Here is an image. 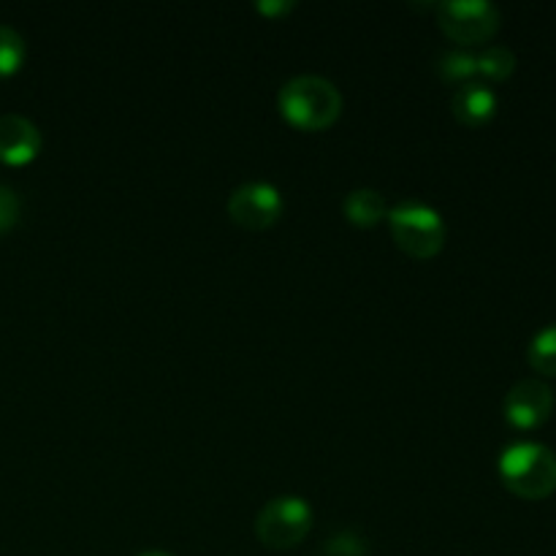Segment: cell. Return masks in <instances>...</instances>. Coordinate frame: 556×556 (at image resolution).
Wrapping results in <instances>:
<instances>
[{"mask_svg": "<svg viewBox=\"0 0 556 556\" xmlns=\"http://www.w3.org/2000/svg\"><path fill=\"white\" fill-rule=\"evenodd\" d=\"M554 391L543 380H519L503 402L505 421L519 432L541 429L554 413Z\"/></svg>", "mask_w": 556, "mask_h": 556, "instance_id": "7", "label": "cell"}, {"mask_svg": "<svg viewBox=\"0 0 556 556\" xmlns=\"http://www.w3.org/2000/svg\"><path fill=\"white\" fill-rule=\"evenodd\" d=\"M41 152V134L36 125L22 114L0 117V163L5 166H25L36 161Z\"/></svg>", "mask_w": 556, "mask_h": 556, "instance_id": "8", "label": "cell"}, {"mask_svg": "<svg viewBox=\"0 0 556 556\" xmlns=\"http://www.w3.org/2000/svg\"><path fill=\"white\" fill-rule=\"evenodd\" d=\"M438 25L451 41L462 47H478L497 36L503 14L486 0H443L434 5Z\"/></svg>", "mask_w": 556, "mask_h": 556, "instance_id": "5", "label": "cell"}, {"mask_svg": "<svg viewBox=\"0 0 556 556\" xmlns=\"http://www.w3.org/2000/svg\"><path fill=\"white\" fill-rule=\"evenodd\" d=\"M277 109L299 130H326L340 119L342 96L324 76H293L277 92Z\"/></svg>", "mask_w": 556, "mask_h": 556, "instance_id": "1", "label": "cell"}, {"mask_svg": "<svg viewBox=\"0 0 556 556\" xmlns=\"http://www.w3.org/2000/svg\"><path fill=\"white\" fill-rule=\"evenodd\" d=\"M25 38L9 25H0V79L3 76H14L16 71L25 65Z\"/></svg>", "mask_w": 556, "mask_h": 556, "instance_id": "14", "label": "cell"}, {"mask_svg": "<svg viewBox=\"0 0 556 556\" xmlns=\"http://www.w3.org/2000/svg\"><path fill=\"white\" fill-rule=\"evenodd\" d=\"M503 486L521 500H546L556 492V454L543 443H514L500 454Z\"/></svg>", "mask_w": 556, "mask_h": 556, "instance_id": "2", "label": "cell"}, {"mask_svg": "<svg viewBox=\"0 0 556 556\" xmlns=\"http://www.w3.org/2000/svg\"><path fill=\"white\" fill-rule=\"evenodd\" d=\"M389 228L396 248L416 261H429L445 248V223L434 206L402 201L389 212Z\"/></svg>", "mask_w": 556, "mask_h": 556, "instance_id": "3", "label": "cell"}, {"mask_svg": "<svg viewBox=\"0 0 556 556\" xmlns=\"http://www.w3.org/2000/svg\"><path fill=\"white\" fill-rule=\"evenodd\" d=\"M476 58H478V74H481L483 79L505 81L514 76L516 71L514 49L494 43V47H486L481 54H476Z\"/></svg>", "mask_w": 556, "mask_h": 556, "instance_id": "13", "label": "cell"}, {"mask_svg": "<svg viewBox=\"0 0 556 556\" xmlns=\"http://www.w3.org/2000/svg\"><path fill=\"white\" fill-rule=\"evenodd\" d=\"M22 204L20 195L9 188V185H0V233H9L11 228L20 223Z\"/></svg>", "mask_w": 556, "mask_h": 556, "instance_id": "15", "label": "cell"}, {"mask_svg": "<svg viewBox=\"0 0 556 556\" xmlns=\"http://www.w3.org/2000/svg\"><path fill=\"white\" fill-rule=\"evenodd\" d=\"M438 76L448 85H467L478 76V58L467 49H451L438 60Z\"/></svg>", "mask_w": 556, "mask_h": 556, "instance_id": "11", "label": "cell"}, {"mask_svg": "<svg viewBox=\"0 0 556 556\" xmlns=\"http://www.w3.org/2000/svg\"><path fill=\"white\" fill-rule=\"evenodd\" d=\"M497 92L483 81H467L451 96V114L465 128H483L497 117Z\"/></svg>", "mask_w": 556, "mask_h": 556, "instance_id": "9", "label": "cell"}, {"mask_svg": "<svg viewBox=\"0 0 556 556\" xmlns=\"http://www.w3.org/2000/svg\"><path fill=\"white\" fill-rule=\"evenodd\" d=\"M313 530V508L302 497H275L255 516V538L271 552L299 546Z\"/></svg>", "mask_w": 556, "mask_h": 556, "instance_id": "4", "label": "cell"}, {"mask_svg": "<svg viewBox=\"0 0 556 556\" xmlns=\"http://www.w3.org/2000/svg\"><path fill=\"white\" fill-rule=\"evenodd\" d=\"M139 556H172V554H166V552H144V554H139Z\"/></svg>", "mask_w": 556, "mask_h": 556, "instance_id": "17", "label": "cell"}, {"mask_svg": "<svg viewBox=\"0 0 556 556\" xmlns=\"http://www.w3.org/2000/svg\"><path fill=\"white\" fill-rule=\"evenodd\" d=\"M527 362L538 375L556 378V324L532 337L530 348H527Z\"/></svg>", "mask_w": 556, "mask_h": 556, "instance_id": "12", "label": "cell"}, {"mask_svg": "<svg viewBox=\"0 0 556 556\" xmlns=\"http://www.w3.org/2000/svg\"><path fill=\"white\" fill-rule=\"evenodd\" d=\"M228 217L248 231H266L282 217V193L269 182H244L228 195Z\"/></svg>", "mask_w": 556, "mask_h": 556, "instance_id": "6", "label": "cell"}, {"mask_svg": "<svg viewBox=\"0 0 556 556\" xmlns=\"http://www.w3.org/2000/svg\"><path fill=\"white\" fill-rule=\"evenodd\" d=\"M296 9V3H288V0H277V3H269V0H264V3H255V11H261V14L266 16H286L291 14V11Z\"/></svg>", "mask_w": 556, "mask_h": 556, "instance_id": "16", "label": "cell"}, {"mask_svg": "<svg viewBox=\"0 0 556 556\" xmlns=\"http://www.w3.org/2000/svg\"><path fill=\"white\" fill-rule=\"evenodd\" d=\"M342 212H345L348 220L358 228H372L378 223L389 220V204H386L383 195L372 188H358L351 190L342 201Z\"/></svg>", "mask_w": 556, "mask_h": 556, "instance_id": "10", "label": "cell"}]
</instances>
